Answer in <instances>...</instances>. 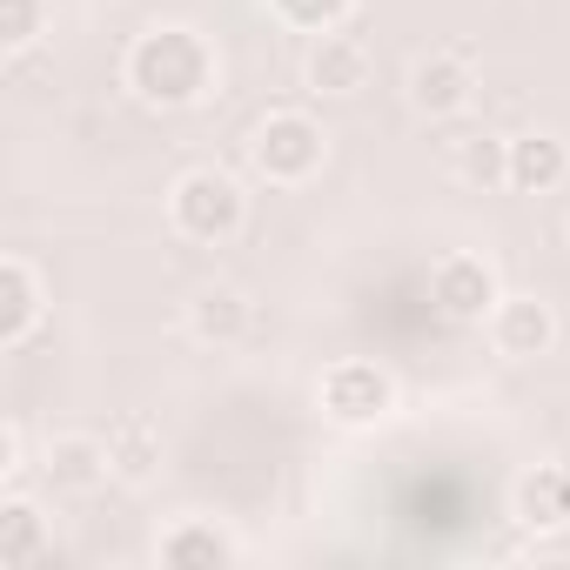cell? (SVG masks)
<instances>
[{
  "label": "cell",
  "mask_w": 570,
  "mask_h": 570,
  "mask_svg": "<svg viewBox=\"0 0 570 570\" xmlns=\"http://www.w3.org/2000/svg\"><path fill=\"white\" fill-rule=\"evenodd\" d=\"M128 88L148 108H195L215 88V55L195 28H148L128 48Z\"/></svg>",
  "instance_id": "6da1fadb"
},
{
  "label": "cell",
  "mask_w": 570,
  "mask_h": 570,
  "mask_svg": "<svg viewBox=\"0 0 570 570\" xmlns=\"http://www.w3.org/2000/svg\"><path fill=\"white\" fill-rule=\"evenodd\" d=\"M517 523L523 530H563L570 523V470L563 463H537L517 483Z\"/></svg>",
  "instance_id": "5bb4252c"
},
{
  "label": "cell",
  "mask_w": 570,
  "mask_h": 570,
  "mask_svg": "<svg viewBox=\"0 0 570 570\" xmlns=\"http://www.w3.org/2000/svg\"><path fill=\"white\" fill-rule=\"evenodd\" d=\"M48 316V296H41V275L28 255H8L0 262V350H28V336L41 330Z\"/></svg>",
  "instance_id": "8992f818"
},
{
  "label": "cell",
  "mask_w": 570,
  "mask_h": 570,
  "mask_svg": "<svg viewBox=\"0 0 570 570\" xmlns=\"http://www.w3.org/2000/svg\"><path fill=\"white\" fill-rule=\"evenodd\" d=\"M470 95H476V75H470L456 55H423V61L410 68V108H416V115H430V121L463 115V108H470Z\"/></svg>",
  "instance_id": "ba28073f"
},
{
  "label": "cell",
  "mask_w": 570,
  "mask_h": 570,
  "mask_svg": "<svg viewBox=\"0 0 570 570\" xmlns=\"http://www.w3.org/2000/svg\"><path fill=\"white\" fill-rule=\"evenodd\" d=\"M155 557L175 563V570H228V563L242 557V543H235L222 523H208V517H181V523L155 543Z\"/></svg>",
  "instance_id": "30bf717a"
},
{
  "label": "cell",
  "mask_w": 570,
  "mask_h": 570,
  "mask_svg": "<svg viewBox=\"0 0 570 570\" xmlns=\"http://www.w3.org/2000/svg\"><path fill=\"white\" fill-rule=\"evenodd\" d=\"M309 88L316 95H356V88H370V48L356 35H316V48H309Z\"/></svg>",
  "instance_id": "4fadbf2b"
},
{
  "label": "cell",
  "mask_w": 570,
  "mask_h": 570,
  "mask_svg": "<svg viewBox=\"0 0 570 570\" xmlns=\"http://www.w3.org/2000/svg\"><path fill=\"white\" fill-rule=\"evenodd\" d=\"M456 181H470V188H510V141L470 135L456 148Z\"/></svg>",
  "instance_id": "e0dca14e"
},
{
  "label": "cell",
  "mask_w": 570,
  "mask_h": 570,
  "mask_svg": "<svg viewBox=\"0 0 570 570\" xmlns=\"http://www.w3.org/2000/svg\"><path fill=\"white\" fill-rule=\"evenodd\" d=\"M108 470H115V463H108V443H101V436H55L48 456H41V476H48L55 497H81V490H95Z\"/></svg>",
  "instance_id": "7c38bea8"
},
{
  "label": "cell",
  "mask_w": 570,
  "mask_h": 570,
  "mask_svg": "<svg viewBox=\"0 0 570 570\" xmlns=\"http://www.w3.org/2000/svg\"><path fill=\"white\" fill-rule=\"evenodd\" d=\"M563 181H570V141H563V135L530 128V135L510 141V188H517V195H550V188H563Z\"/></svg>",
  "instance_id": "9c48e42d"
},
{
  "label": "cell",
  "mask_w": 570,
  "mask_h": 570,
  "mask_svg": "<svg viewBox=\"0 0 570 570\" xmlns=\"http://www.w3.org/2000/svg\"><path fill=\"white\" fill-rule=\"evenodd\" d=\"M0 476H21V423H0Z\"/></svg>",
  "instance_id": "ffe728a7"
},
{
  "label": "cell",
  "mask_w": 570,
  "mask_h": 570,
  "mask_svg": "<svg viewBox=\"0 0 570 570\" xmlns=\"http://www.w3.org/2000/svg\"><path fill=\"white\" fill-rule=\"evenodd\" d=\"M268 8H275V21H289L303 35H336L356 0H268Z\"/></svg>",
  "instance_id": "ac0fdd59"
},
{
  "label": "cell",
  "mask_w": 570,
  "mask_h": 570,
  "mask_svg": "<svg viewBox=\"0 0 570 570\" xmlns=\"http://www.w3.org/2000/svg\"><path fill=\"white\" fill-rule=\"evenodd\" d=\"M168 222H175L181 242L222 248V242L242 235V222H248V195H242V181L222 175V168H188V175L175 181V195H168Z\"/></svg>",
  "instance_id": "7a4b0ae2"
},
{
  "label": "cell",
  "mask_w": 570,
  "mask_h": 570,
  "mask_svg": "<svg viewBox=\"0 0 570 570\" xmlns=\"http://www.w3.org/2000/svg\"><path fill=\"white\" fill-rule=\"evenodd\" d=\"M41 557H55V530H48V517H41L35 497L8 490V497H0V563H8V570H28V563H41Z\"/></svg>",
  "instance_id": "8fae6325"
},
{
  "label": "cell",
  "mask_w": 570,
  "mask_h": 570,
  "mask_svg": "<svg viewBox=\"0 0 570 570\" xmlns=\"http://www.w3.org/2000/svg\"><path fill=\"white\" fill-rule=\"evenodd\" d=\"M108 463H115V476H128V483H141L155 463H161V430L141 416V410H128V416H115L108 423Z\"/></svg>",
  "instance_id": "2e32d148"
},
{
  "label": "cell",
  "mask_w": 570,
  "mask_h": 570,
  "mask_svg": "<svg viewBox=\"0 0 570 570\" xmlns=\"http://www.w3.org/2000/svg\"><path fill=\"white\" fill-rule=\"evenodd\" d=\"M188 336H195V343H215V350L242 343V336H248V296L228 289V282L202 289V296L188 303Z\"/></svg>",
  "instance_id": "9a60e30c"
},
{
  "label": "cell",
  "mask_w": 570,
  "mask_h": 570,
  "mask_svg": "<svg viewBox=\"0 0 570 570\" xmlns=\"http://www.w3.org/2000/svg\"><path fill=\"white\" fill-rule=\"evenodd\" d=\"M490 343H497V356L530 363V356H543L557 343V309L537 303V296H503L497 316H490Z\"/></svg>",
  "instance_id": "52a82bcc"
},
{
  "label": "cell",
  "mask_w": 570,
  "mask_h": 570,
  "mask_svg": "<svg viewBox=\"0 0 570 570\" xmlns=\"http://www.w3.org/2000/svg\"><path fill=\"white\" fill-rule=\"evenodd\" d=\"M41 35H48V0H8V28H0L8 55H28Z\"/></svg>",
  "instance_id": "d6986e66"
},
{
  "label": "cell",
  "mask_w": 570,
  "mask_h": 570,
  "mask_svg": "<svg viewBox=\"0 0 570 570\" xmlns=\"http://www.w3.org/2000/svg\"><path fill=\"white\" fill-rule=\"evenodd\" d=\"M323 416H336V423H350V430H363V423H383L390 410H396V376L383 370V363H363V356H343V363H330L323 370Z\"/></svg>",
  "instance_id": "5b68a950"
},
{
  "label": "cell",
  "mask_w": 570,
  "mask_h": 570,
  "mask_svg": "<svg viewBox=\"0 0 570 570\" xmlns=\"http://www.w3.org/2000/svg\"><path fill=\"white\" fill-rule=\"evenodd\" d=\"M497 303H503V289H497V268H490L483 255H443V262L430 268V309H436L450 330L490 323Z\"/></svg>",
  "instance_id": "277c9868"
},
{
  "label": "cell",
  "mask_w": 570,
  "mask_h": 570,
  "mask_svg": "<svg viewBox=\"0 0 570 570\" xmlns=\"http://www.w3.org/2000/svg\"><path fill=\"white\" fill-rule=\"evenodd\" d=\"M323 155H330L323 128H316L309 115H296V108H282V115L255 121V135H248V161H255V168H262L275 188H296V181H309V175L323 168Z\"/></svg>",
  "instance_id": "3957f363"
}]
</instances>
